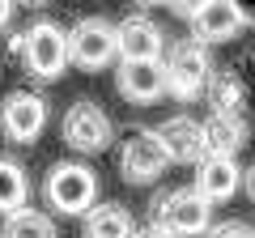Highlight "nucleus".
I'll use <instances>...</instances> for the list:
<instances>
[{"label":"nucleus","instance_id":"obj_20","mask_svg":"<svg viewBox=\"0 0 255 238\" xmlns=\"http://www.w3.org/2000/svg\"><path fill=\"white\" fill-rule=\"evenodd\" d=\"M166 4H170V9L174 13H179V17H196V13H200V4H204V0H166Z\"/></svg>","mask_w":255,"mask_h":238},{"label":"nucleus","instance_id":"obj_5","mask_svg":"<svg viewBox=\"0 0 255 238\" xmlns=\"http://www.w3.org/2000/svg\"><path fill=\"white\" fill-rule=\"evenodd\" d=\"M170 166V157H166V145L162 136H157V128H132L124 140V149H119V174H124L128 183H153L157 174Z\"/></svg>","mask_w":255,"mask_h":238},{"label":"nucleus","instance_id":"obj_12","mask_svg":"<svg viewBox=\"0 0 255 238\" xmlns=\"http://www.w3.org/2000/svg\"><path fill=\"white\" fill-rule=\"evenodd\" d=\"M115 85L128 102H157L166 94V64L162 60H140V64H119Z\"/></svg>","mask_w":255,"mask_h":238},{"label":"nucleus","instance_id":"obj_7","mask_svg":"<svg viewBox=\"0 0 255 238\" xmlns=\"http://www.w3.org/2000/svg\"><path fill=\"white\" fill-rule=\"evenodd\" d=\"M115 128H111V115L98 102H77L68 115H64V145L77 149V153H102L111 145Z\"/></svg>","mask_w":255,"mask_h":238},{"label":"nucleus","instance_id":"obj_15","mask_svg":"<svg viewBox=\"0 0 255 238\" xmlns=\"http://www.w3.org/2000/svg\"><path fill=\"white\" fill-rule=\"evenodd\" d=\"M204 94H209L213 115H243V107H247V81L238 73H213Z\"/></svg>","mask_w":255,"mask_h":238},{"label":"nucleus","instance_id":"obj_18","mask_svg":"<svg viewBox=\"0 0 255 238\" xmlns=\"http://www.w3.org/2000/svg\"><path fill=\"white\" fill-rule=\"evenodd\" d=\"M4 238H60L55 221L38 209H17L13 217H4Z\"/></svg>","mask_w":255,"mask_h":238},{"label":"nucleus","instance_id":"obj_16","mask_svg":"<svg viewBox=\"0 0 255 238\" xmlns=\"http://www.w3.org/2000/svg\"><path fill=\"white\" fill-rule=\"evenodd\" d=\"M132 234H136V226L119 204H94L85 213V238H132Z\"/></svg>","mask_w":255,"mask_h":238},{"label":"nucleus","instance_id":"obj_10","mask_svg":"<svg viewBox=\"0 0 255 238\" xmlns=\"http://www.w3.org/2000/svg\"><path fill=\"white\" fill-rule=\"evenodd\" d=\"M247 26V9L238 0H204L200 13L191 17V38L196 43H226Z\"/></svg>","mask_w":255,"mask_h":238},{"label":"nucleus","instance_id":"obj_22","mask_svg":"<svg viewBox=\"0 0 255 238\" xmlns=\"http://www.w3.org/2000/svg\"><path fill=\"white\" fill-rule=\"evenodd\" d=\"M9 17H13V0H0V30L9 26Z\"/></svg>","mask_w":255,"mask_h":238},{"label":"nucleus","instance_id":"obj_3","mask_svg":"<svg viewBox=\"0 0 255 238\" xmlns=\"http://www.w3.org/2000/svg\"><path fill=\"white\" fill-rule=\"evenodd\" d=\"M162 64H166V90H170L179 102H196L204 90H209L213 60H209V47H204V43H196V38H179Z\"/></svg>","mask_w":255,"mask_h":238},{"label":"nucleus","instance_id":"obj_21","mask_svg":"<svg viewBox=\"0 0 255 238\" xmlns=\"http://www.w3.org/2000/svg\"><path fill=\"white\" fill-rule=\"evenodd\" d=\"M243 187H247V196L255 200V166H247V170H243Z\"/></svg>","mask_w":255,"mask_h":238},{"label":"nucleus","instance_id":"obj_9","mask_svg":"<svg viewBox=\"0 0 255 238\" xmlns=\"http://www.w3.org/2000/svg\"><path fill=\"white\" fill-rule=\"evenodd\" d=\"M43 128H47V102L38 98V94L17 90V94L4 98V107H0V132H4L9 140H17V145H34Z\"/></svg>","mask_w":255,"mask_h":238},{"label":"nucleus","instance_id":"obj_23","mask_svg":"<svg viewBox=\"0 0 255 238\" xmlns=\"http://www.w3.org/2000/svg\"><path fill=\"white\" fill-rule=\"evenodd\" d=\"M132 238H170V234H162V230H153V226H149V230H136Z\"/></svg>","mask_w":255,"mask_h":238},{"label":"nucleus","instance_id":"obj_19","mask_svg":"<svg viewBox=\"0 0 255 238\" xmlns=\"http://www.w3.org/2000/svg\"><path fill=\"white\" fill-rule=\"evenodd\" d=\"M209 238H255V226H247V221L230 217V221H217V226H209Z\"/></svg>","mask_w":255,"mask_h":238},{"label":"nucleus","instance_id":"obj_6","mask_svg":"<svg viewBox=\"0 0 255 238\" xmlns=\"http://www.w3.org/2000/svg\"><path fill=\"white\" fill-rule=\"evenodd\" d=\"M115 26H111L107 17H81L73 30H68V60L81 68H90V73H98V68H107L111 60H115Z\"/></svg>","mask_w":255,"mask_h":238},{"label":"nucleus","instance_id":"obj_4","mask_svg":"<svg viewBox=\"0 0 255 238\" xmlns=\"http://www.w3.org/2000/svg\"><path fill=\"white\" fill-rule=\"evenodd\" d=\"M47 204L64 217H81L98 204V179L85 162H55L47 174Z\"/></svg>","mask_w":255,"mask_h":238},{"label":"nucleus","instance_id":"obj_14","mask_svg":"<svg viewBox=\"0 0 255 238\" xmlns=\"http://www.w3.org/2000/svg\"><path fill=\"white\" fill-rule=\"evenodd\" d=\"M157 136H162V145H166V157L170 162H200L204 157V140H200V123L191 115H174V119H166L162 128H157Z\"/></svg>","mask_w":255,"mask_h":238},{"label":"nucleus","instance_id":"obj_11","mask_svg":"<svg viewBox=\"0 0 255 238\" xmlns=\"http://www.w3.org/2000/svg\"><path fill=\"white\" fill-rule=\"evenodd\" d=\"M238 183H243V170H238L234 157H200L191 192L200 196V200H209V204H221L238 192Z\"/></svg>","mask_w":255,"mask_h":238},{"label":"nucleus","instance_id":"obj_13","mask_svg":"<svg viewBox=\"0 0 255 238\" xmlns=\"http://www.w3.org/2000/svg\"><path fill=\"white\" fill-rule=\"evenodd\" d=\"M204 157H234L247 145V119L243 115H209L200 123Z\"/></svg>","mask_w":255,"mask_h":238},{"label":"nucleus","instance_id":"obj_25","mask_svg":"<svg viewBox=\"0 0 255 238\" xmlns=\"http://www.w3.org/2000/svg\"><path fill=\"white\" fill-rule=\"evenodd\" d=\"M136 4H166V0H136Z\"/></svg>","mask_w":255,"mask_h":238},{"label":"nucleus","instance_id":"obj_1","mask_svg":"<svg viewBox=\"0 0 255 238\" xmlns=\"http://www.w3.org/2000/svg\"><path fill=\"white\" fill-rule=\"evenodd\" d=\"M9 47L26 60L30 73L43 77V81H55V77L68 68V34H64L55 21H34V26H26Z\"/></svg>","mask_w":255,"mask_h":238},{"label":"nucleus","instance_id":"obj_2","mask_svg":"<svg viewBox=\"0 0 255 238\" xmlns=\"http://www.w3.org/2000/svg\"><path fill=\"white\" fill-rule=\"evenodd\" d=\"M213 226V204L200 200L191 187H179V192H162L153 200V230L170 238H196L209 234Z\"/></svg>","mask_w":255,"mask_h":238},{"label":"nucleus","instance_id":"obj_17","mask_svg":"<svg viewBox=\"0 0 255 238\" xmlns=\"http://www.w3.org/2000/svg\"><path fill=\"white\" fill-rule=\"evenodd\" d=\"M26 196H30L26 170L13 157H0V217H13L17 209H26Z\"/></svg>","mask_w":255,"mask_h":238},{"label":"nucleus","instance_id":"obj_8","mask_svg":"<svg viewBox=\"0 0 255 238\" xmlns=\"http://www.w3.org/2000/svg\"><path fill=\"white\" fill-rule=\"evenodd\" d=\"M115 51L124 55V64H140V60H162L166 55V30L145 13H132L115 26Z\"/></svg>","mask_w":255,"mask_h":238},{"label":"nucleus","instance_id":"obj_24","mask_svg":"<svg viewBox=\"0 0 255 238\" xmlns=\"http://www.w3.org/2000/svg\"><path fill=\"white\" fill-rule=\"evenodd\" d=\"M13 4H47V0H13Z\"/></svg>","mask_w":255,"mask_h":238}]
</instances>
